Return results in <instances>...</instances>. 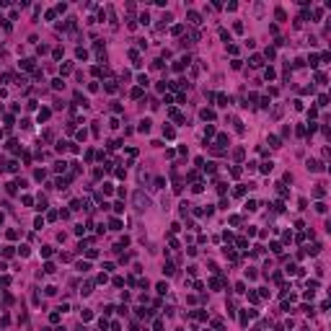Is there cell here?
Masks as SVG:
<instances>
[{
	"label": "cell",
	"instance_id": "obj_11",
	"mask_svg": "<svg viewBox=\"0 0 331 331\" xmlns=\"http://www.w3.org/2000/svg\"><path fill=\"white\" fill-rule=\"evenodd\" d=\"M67 148H70V143H65V140H60V143H57V153H65Z\"/></svg>",
	"mask_w": 331,
	"mask_h": 331
},
{
	"label": "cell",
	"instance_id": "obj_20",
	"mask_svg": "<svg viewBox=\"0 0 331 331\" xmlns=\"http://www.w3.org/2000/svg\"><path fill=\"white\" fill-rule=\"evenodd\" d=\"M137 83H140V88H145L150 80H148V75H140V78H137Z\"/></svg>",
	"mask_w": 331,
	"mask_h": 331
},
{
	"label": "cell",
	"instance_id": "obj_27",
	"mask_svg": "<svg viewBox=\"0 0 331 331\" xmlns=\"http://www.w3.org/2000/svg\"><path fill=\"white\" fill-rule=\"evenodd\" d=\"M75 57H78V60H88V52H85V49H78V52H75Z\"/></svg>",
	"mask_w": 331,
	"mask_h": 331
},
{
	"label": "cell",
	"instance_id": "obj_9",
	"mask_svg": "<svg viewBox=\"0 0 331 331\" xmlns=\"http://www.w3.org/2000/svg\"><path fill=\"white\" fill-rule=\"evenodd\" d=\"M109 228H111V230H122V220H117V217L109 220Z\"/></svg>",
	"mask_w": 331,
	"mask_h": 331
},
{
	"label": "cell",
	"instance_id": "obj_5",
	"mask_svg": "<svg viewBox=\"0 0 331 331\" xmlns=\"http://www.w3.org/2000/svg\"><path fill=\"white\" fill-rule=\"evenodd\" d=\"M305 166H308V171H321V168H323V166H321L318 161H308Z\"/></svg>",
	"mask_w": 331,
	"mask_h": 331
},
{
	"label": "cell",
	"instance_id": "obj_15",
	"mask_svg": "<svg viewBox=\"0 0 331 331\" xmlns=\"http://www.w3.org/2000/svg\"><path fill=\"white\" fill-rule=\"evenodd\" d=\"M88 269H91L88 261H78V272H88Z\"/></svg>",
	"mask_w": 331,
	"mask_h": 331
},
{
	"label": "cell",
	"instance_id": "obj_2",
	"mask_svg": "<svg viewBox=\"0 0 331 331\" xmlns=\"http://www.w3.org/2000/svg\"><path fill=\"white\" fill-rule=\"evenodd\" d=\"M186 18L192 21L194 26H199V23H202V16H199V13H194V11H189V16H186Z\"/></svg>",
	"mask_w": 331,
	"mask_h": 331
},
{
	"label": "cell",
	"instance_id": "obj_31",
	"mask_svg": "<svg viewBox=\"0 0 331 331\" xmlns=\"http://www.w3.org/2000/svg\"><path fill=\"white\" fill-rule=\"evenodd\" d=\"M80 318H83V321H91L93 313H91V311H83V313H80Z\"/></svg>",
	"mask_w": 331,
	"mask_h": 331
},
{
	"label": "cell",
	"instance_id": "obj_32",
	"mask_svg": "<svg viewBox=\"0 0 331 331\" xmlns=\"http://www.w3.org/2000/svg\"><path fill=\"white\" fill-rule=\"evenodd\" d=\"M16 186H18V184H8L5 192H8V194H16Z\"/></svg>",
	"mask_w": 331,
	"mask_h": 331
},
{
	"label": "cell",
	"instance_id": "obj_29",
	"mask_svg": "<svg viewBox=\"0 0 331 331\" xmlns=\"http://www.w3.org/2000/svg\"><path fill=\"white\" fill-rule=\"evenodd\" d=\"M52 88H54V91H60V88H62V78H57V80H52Z\"/></svg>",
	"mask_w": 331,
	"mask_h": 331
},
{
	"label": "cell",
	"instance_id": "obj_16",
	"mask_svg": "<svg viewBox=\"0 0 331 331\" xmlns=\"http://www.w3.org/2000/svg\"><path fill=\"white\" fill-rule=\"evenodd\" d=\"M114 212H117V215L124 212V202H114Z\"/></svg>",
	"mask_w": 331,
	"mask_h": 331
},
{
	"label": "cell",
	"instance_id": "obj_22",
	"mask_svg": "<svg viewBox=\"0 0 331 331\" xmlns=\"http://www.w3.org/2000/svg\"><path fill=\"white\" fill-rule=\"evenodd\" d=\"M173 272H176V269H173V264H166V266H163V274H168V277H171Z\"/></svg>",
	"mask_w": 331,
	"mask_h": 331
},
{
	"label": "cell",
	"instance_id": "obj_3",
	"mask_svg": "<svg viewBox=\"0 0 331 331\" xmlns=\"http://www.w3.org/2000/svg\"><path fill=\"white\" fill-rule=\"evenodd\" d=\"M248 65H251V67H261V65H264V60H261L259 54H253V57L248 60Z\"/></svg>",
	"mask_w": 331,
	"mask_h": 331
},
{
	"label": "cell",
	"instance_id": "obj_37",
	"mask_svg": "<svg viewBox=\"0 0 331 331\" xmlns=\"http://www.w3.org/2000/svg\"><path fill=\"white\" fill-rule=\"evenodd\" d=\"M44 272L47 274H54V264H44Z\"/></svg>",
	"mask_w": 331,
	"mask_h": 331
},
{
	"label": "cell",
	"instance_id": "obj_13",
	"mask_svg": "<svg viewBox=\"0 0 331 331\" xmlns=\"http://www.w3.org/2000/svg\"><path fill=\"white\" fill-rule=\"evenodd\" d=\"M21 67H23V70H34V60H23Z\"/></svg>",
	"mask_w": 331,
	"mask_h": 331
},
{
	"label": "cell",
	"instance_id": "obj_33",
	"mask_svg": "<svg viewBox=\"0 0 331 331\" xmlns=\"http://www.w3.org/2000/svg\"><path fill=\"white\" fill-rule=\"evenodd\" d=\"M323 194H326V189H321V186L313 189V197H323Z\"/></svg>",
	"mask_w": 331,
	"mask_h": 331
},
{
	"label": "cell",
	"instance_id": "obj_26",
	"mask_svg": "<svg viewBox=\"0 0 331 331\" xmlns=\"http://www.w3.org/2000/svg\"><path fill=\"white\" fill-rule=\"evenodd\" d=\"M60 318H62V313H60V311H54V313H52V316H49V321H52V323H57Z\"/></svg>",
	"mask_w": 331,
	"mask_h": 331
},
{
	"label": "cell",
	"instance_id": "obj_7",
	"mask_svg": "<svg viewBox=\"0 0 331 331\" xmlns=\"http://www.w3.org/2000/svg\"><path fill=\"white\" fill-rule=\"evenodd\" d=\"M54 171H57V173H65V171H67V163H65V161L54 163Z\"/></svg>",
	"mask_w": 331,
	"mask_h": 331
},
{
	"label": "cell",
	"instance_id": "obj_36",
	"mask_svg": "<svg viewBox=\"0 0 331 331\" xmlns=\"http://www.w3.org/2000/svg\"><path fill=\"white\" fill-rule=\"evenodd\" d=\"M34 228H39V230H41V228H44V220H41V217H36V220H34Z\"/></svg>",
	"mask_w": 331,
	"mask_h": 331
},
{
	"label": "cell",
	"instance_id": "obj_4",
	"mask_svg": "<svg viewBox=\"0 0 331 331\" xmlns=\"http://www.w3.org/2000/svg\"><path fill=\"white\" fill-rule=\"evenodd\" d=\"M202 119H204V122H212V119H215V111H212V109H202Z\"/></svg>",
	"mask_w": 331,
	"mask_h": 331
},
{
	"label": "cell",
	"instance_id": "obj_21",
	"mask_svg": "<svg viewBox=\"0 0 331 331\" xmlns=\"http://www.w3.org/2000/svg\"><path fill=\"white\" fill-rule=\"evenodd\" d=\"M163 135L168 137V140H173V135H176V132H173V130H171V127H163Z\"/></svg>",
	"mask_w": 331,
	"mask_h": 331
},
{
	"label": "cell",
	"instance_id": "obj_25",
	"mask_svg": "<svg viewBox=\"0 0 331 331\" xmlns=\"http://www.w3.org/2000/svg\"><path fill=\"white\" fill-rule=\"evenodd\" d=\"M189 207H192L189 202H181V210H179V215H186V212H189Z\"/></svg>",
	"mask_w": 331,
	"mask_h": 331
},
{
	"label": "cell",
	"instance_id": "obj_38",
	"mask_svg": "<svg viewBox=\"0 0 331 331\" xmlns=\"http://www.w3.org/2000/svg\"><path fill=\"white\" fill-rule=\"evenodd\" d=\"M308 62H311V67H318V57H316V54H311V60H308Z\"/></svg>",
	"mask_w": 331,
	"mask_h": 331
},
{
	"label": "cell",
	"instance_id": "obj_6",
	"mask_svg": "<svg viewBox=\"0 0 331 331\" xmlns=\"http://www.w3.org/2000/svg\"><path fill=\"white\" fill-rule=\"evenodd\" d=\"M150 124H153V122H150V119H143V122H140V127H137V130H140V132H150Z\"/></svg>",
	"mask_w": 331,
	"mask_h": 331
},
{
	"label": "cell",
	"instance_id": "obj_8",
	"mask_svg": "<svg viewBox=\"0 0 331 331\" xmlns=\"http://www.w3.org/2000/svg\"><path fill=\"white\" fill-rule=\"evenodd\" d=\"M228 104H230V98H228L225 93H220V96H217V106H228Z\"/></svg>",
	"mask_w": 331,
	"mask_h": 331
},
{
	"label": "cell",
	"instance_id": "obj_19",
	"mask_svg": "<svg viewBox=\"0 0 331 331\" xmlns=\"http://www.w3.org/2000/svg\"><path fill=\"white\" fill-rule=\"evenodd\" d=\"M104 88H106V91H109V93H114V91H117V83H114V80H109V83H106Z\"/></svg>",
	"mask_w": 331,
	"mask_h": 331
},
{
	"label": "cell",
	"instance_id": "obj_30",
	"mask_svg": "<svg viewBox=\"0 0 331 331\" xmlns=\"http://www.w3.org/2000/svg\"><path fill=\"white\" fill-rule=\"evenodd\" d=\"M269 143H272V148H279V137L272 135V137H269Z\"/></svg>",
	"mask_w": 331,
	"mask_h": 331
},
{
	"label": "cell",
	"instance_id": "obj_18",
	"mask_svg": "<svg viewBox=\"0 0 331 331\" xmlns=\"http://www.w3.org/2000/svg\"><path fill=\"white\" fill-rule=\"evenodd\" d=\"M215 135V127H212V124H207V127H204V137H207V140H210V137H212Z\"/></svg>",
	"mask_w": 331,
	"mask_h": 331
},
{
	"label": "cell",
	"instance_id": "obj_28",
	"mask_svg": "<svg viewBox=\"0 0 331 331\" xmlns=\"http://www.w3.org/2000/svg\"><path fill=\"white\" fill-rule=\"evenodd\" d=\"M3 256H5V259H8V256H13V246H5V248H3Z\"/></svg>",
	"mask_w": 331,
	"mask_h": 331
},
{
	"label": "cell",
	"instance_id": "obj_24",
	"mask_svg": "<svg viewBox=\"0 0 331 331\" xmlns=\"http://www.w3.org/2000/svg\"><path fill=\"white\" fill-rule=\"evenodd\" d=\"M70 70H72V65H70V62H65V65L60 67V72H62V75H67V72H70Z\"/></svg>",
	"mask_w": 331,
	"mask_h": 331
},
{
	"label": "cell",
	"instance_id": "obj_23",
	"mask_svg": "<svg viewBox=\"0 0 331 331\" xmlns=\"http://www.w3.org/2000/svg\"><path fill=\"white\" fill-rule=\"evenodd\" d=\"M158 292H161V295H166V292H168V285H166V282H158Z\"/></svg>",
	"mask_w": 331,
	"mask_h": 331
},
{
	"label": "cell",
	"instance_id": "obj_14",
	"mask_svg": "<svg viewBox=\"0 0 331 331\" xmlns=\"http://www.w3.org/2000/svg\"><path fill=\"white\" fill-rule=\"evenodd\" d=\"M274 75H277V72H274V67H266V70H264V78H266V80H272Z\"/></svg>",
	"mask_w": 331,
	"mask_h": 331
},
{
	"label": "cell",
	"instance_id": "obj_10",
	"mask_svg": "<svg viewBox=\"0 0 331 331\" xmlns=\"http://www.w3.org/2000/svg\"><path fill=\"white\" fill-rule=\"evenodd\" d=\"M272 168H274V163H272V161H266L264 166H261V173H272Z\"/></svg>",
	"mask_w": 331,
	"mask_h": 331
},
{
	"label": "cell",
	"instance_id": "obj_35",
	"mask_svg": "<svg viewBox=\"0 0 331 331\" xmlns=\"http://www.w3.org/2000/svg\"><path fill=\"white\" fill-rule=\"evenodd\" d=\"M220 36H222V41H225V44H228V41H230V34H228L225 29H222V31H220Z\"/></svg>",
	"mask_w": 331,
	"mask_h": 331
},
{
	"label": "cell",
	"instance_id": "obj_12",
	"mask_svg": "<svg viewBox=\"0 0 331 331\" xmlns=\"http://www.w3.org/2000/svg\"><path fill=\"white\" fill-rule=\"evenodd\" d=\"M36 117H39V122H47V119H49V109H41Z\"/></svg>",
	"mask_w": 331,
	"mask_h": 331
},
{
	"label": "cell",
	"instance_id": "obj_34",
	"mask_svg": "<svg viewBox=\"0 0 331 331\" xmlns=\"http://www.w3.org/2000/svg\"><path fill=\"white\" fill-rule=\"evenodd\" d=\"M41 256H52V246H44V248H41Z\"/></svg>",
	"mask_w": 331,
	"mask_h": 331
},
{
	"label": "cell",
	"instance_id": "obj_1",
	"mask_svg": "<svg viewBox=\"0 0 331 331\" xmlns=\"http://www.w3.org/2000/svg\"><path fill=\"white\" fill-rule=\"evenodd\" d=\"M135 204H137V210H148L150 207V199L143 194V192H135Z\"/></svg>",
	"mask_w": 331,
	"mask_h": 331
},
{
	"label": "cell",
	"instance_id": "obj_17",
	"mask_svg": "<svg viewBox=\"0 0 331 331\" xmlns=\"http://www.w3.org/2000/svg\"><path fill=\"white\" fill-rule=\"evenodd\" d=\"M246 210H248V212H253V210H259V204H256L253 199H248V202H246Z\"/></svg>",
	"mask_w": 331,
	"mask_h": 331
},
{
	"label": "cell",
	"instance_id": "obj_39",
	"mask_svg": "<svg viewBox=\"0 0 331 331\" xmlns=\"http://www.w3.org/2000/svg\"><path fill=\"white\" fill-rule=\"evenodd\" d=\"M207 331H210V329H207Z\"/></svg>",
	"mask_w": 331,
	"mask_h": 331
}]
</instances>
